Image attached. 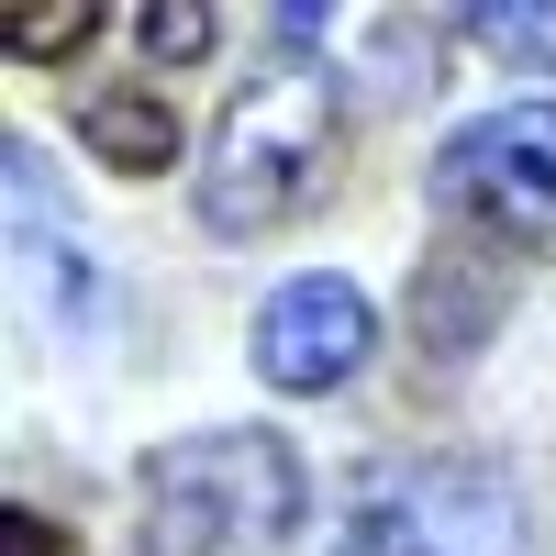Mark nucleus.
<instances>
[{"label": "nucleus", "mask_w": 556, "mask_h": 556, "mask_svg": "<svg viewBox=\"0 0 556 556\" xmlns=\"http://www.w3.org/2000/svg\"><path fill=\"white\" fill-rule=\"evenodd\" d=\"M468 34L513 67H556V12H468Z\"/></svg>", "instance_id": "obj_9"}, {"label": "nucleus", "mask_w": 556, "mask_h": 556, "mask_svg": "<svg viewBox=\"0 0 556 556\" xmlns=\"http://www.w3.org/2000/svg\"><path fill=\"white\" fill-rule=\"evenodd\" d=\"M0 534H12V556H67V534L45 523V513H12V523H0Z\"/></svg>", "instance_id": "obj_10"}, {"label": "nucleus", "mask_w": 556, "mask_h": 556, "mask_svg": "<svg viewBox=\"0 0 556 556\" xmlns=\"http://www.w3.org/2000/svg\"><path fill=\"white\" fill-rule=\"evenodd\" d=\"M434 201L523 256H556V101H513V112H479L468 134H445Z\"/></svg>", "instance_id": "obj_4"}, {"label": "nucleus", "mask_w": 556, "mask_h": 556, "mask_svg": "<svg viewBox=\"0 0 556 556\" xmlns=\"http://www.w3.org/2000/svg\"><path fill=\"white\" fill-rule=\"evenodd\" d=\"M367 345H379V312H367L356 278H290V290L256 312V379L290 390V401L345 390L367 367Z\"/></svg>", "instance_id": "obj_5"}, {"label": "nucleus", "mask_w": 556, "mask_h": 556, "mask_svg": "<svg viewBox=\"0 0 556 556\" xmlns=\"http://www.w3.org/2000/svg\"><path fill=\"white\" fill-rule=\"evenodd\" d=\"M101 0H67V12H0V56H23V67H56V56H89V45H101Z\"/></svg>", "instance_id": "obj_7"}, {"label": "nucleus", "mask_w": 556, "mask_h": 556, "mask_svg": "<svg viewBox=\"0 0 556 556\" xmlns=\"http://www.w3.org/2000/svg\"><path fill=\"white\" fill-rule=\"evenodd\" d=\"M301 523V456L278 434H190L146 456V556H245Z\"/></svg>", "instance_id": "obj_2"}, {"label": "nucleus", "mask_w": 556, "mask_h": 556, "mask_svg": "<svg viewBox=\"0 0 556 556\" xmlns=\"http://www.w3.org/2000/svg\"><path fill=\"white\" fill-rule=\"evenodd\" d=\"M134 45H146L156 67H190V56L223 45V12H201V0H178V12H167V0H156V12H134Z\"/></svg>", "instance_id": "obj_8"}, {"label": "nucleus", "mask_w": 556, "mask_h": 556, "mask_svg": "<svg viewBox=\"0 0 556 556\" xmlns=\"http://www.w3.org/2000/svg\"><path fill=\"white\" fill-rule=\"evenodd\" d=\"M334 556H523V490L490 468H456V456L379 468L356 490Z\"/></svg>", "instance_id": "obj_3"}, {"label": "nucleus", "mask_w": 556, "mask_h": 556, "mask_svg": "<svg viewBox=\"0 0 556 556\" xmlns=\"http://www.w3.org/2000/svg\"><path fill=\"white\" fill-rule=\"evenodd\" d=\"M78 146L101 156V167H123V178L178 167V112H167V89H146V78L89 89V101H78Z\"/></svg>", "instance_id": "obj_6"}, {"label": "nucleus", "mask_w": 556, "mask_h": 556, "mask_svg": "<svg viewBox=\"0 0 556 556\" xmlns=\"http://www.w3.org/2000/svg\"><path fill=\"white\" fill-rule=\"evenodd\" d=\"M345 146V89L334 67L278 56L267 78L235 89V112L212 123V167H201V223L212 235H278L290 212L323 201V167Z\"/></svg>", "instance_id": "obj_1"}]
</instances>
